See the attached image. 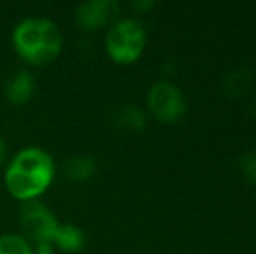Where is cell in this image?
Here are the masks:
<instances>
[{
  "instance_id": "6da1fadb",
  "label": "cell",
  "mask_w": 256,
  "mask_h": 254,
  "mask_svg": "<svg viewBox=\"0 0 256 254\" xmlns=\"http://www.w3.org/2000/svg\"><path fill=\"white\" fill-rule=\"evenodd\" d=\"M54 176V164L48 152L30 146L18 153L6 171L7 190L16 199L32 200L48 190Z\"/></svg>"
},
{
  "instance_id": "7a4b0ae2",
  "label": "cell",
  "mask_w": 256,
  "mask_h": 254,
  "mask_svg": "<svg viewBox=\"0 0 256 254\" xmlns=\"http://www.w3.org/2000/svg\"><path fill=\"white\" fill-rule=\"evenodd\" d=\"M12 44L24 61L32 64H48L60 54L63 38L60 28L51 19L28 17L16 26Z\"/></svg>"
},
{
  "instance_id": "3957f363",
  "label": "cell",
  "mask_w": 256,
  "mask_h": 254,
  "mask_svg": "<svg viewBox=\"0 0 256 254\" xmlns=\"http://www.w3.org/2000/svg\"><path fill=\"white\" fill-rule=\"evenodd\" d=\"M146 31L138 19H120L108 30L106 51L117 63H131L140 58L145 49Z\"/></svg>"
},
{
  "instance_id": "277c9868",
  "label": "cell",
  "mask_w": 256,
  "mask_h": 254,
  "mask_svg": "<svg viewBox=\"0 0 256 254\" xmlns=\"http://www.w3.org/2000/svg\"><path fill=\"white\" fill-rule=\"evenodd\" d=\"M21 227L24 235L37 246H51L58 221L44 204L30 200L21 209Z\"/></svg>"
},
{
  "instance_id": "5b68a950",
  "label": "cell",
  "mask_w": 256,
  "mask_h": 254,
  "mask_svg": "<svg viewBox=\"0 0 256 254\" xmlns=\"http://www.w3.org/2000/svg\"><path fill=\"white\" fill-rule=\"evenodd\" d=\"M148 108L157 119L172 122L185 113L186 101L183 92L171 82H157L148 92Z\"/></svg>"
},
{
  "instance_id": "8992f818",
  "label": "cell",
  "mask_w": 256,
  "mask_h": 254,
  "mask_svg": "<svg viewBox=\"0 0 256 254\" xmlns=\"http://www.w3.org/2000/svg\"><path fill=\"white\" fill-rule=\"evenodd\" d=\"M118 14V3L115 0H91L84 2L75 10V19L88 30H96L110 23Z\"/></svg>"
},
{
  "instance_id": "52a82bcc",
  "label": "cell",
  "mask_w": 256,
  "mask_h": 254,
  "mask_svg": "<svg viewBox=\"0 0 256 254\" xmlns=\"http://www.w3.org/2000/svg\"><path fill=\"white\" fill-rule=\"evenodd\" d=\"M35 89V82L28 71L21 70L16 75H12V78L9 80L6 87V96L10 103L14 105H21V103L28 101L30 96L34 94Z\"/></svg>"
},
{
  "instance_id": "ba28073f",
  "label": "cell",
  "mask_w": 256,
  "mask_h": 254,
  "mask_svg": "<svg viewBox=\"0 0 256 254\" xmlns=\"http://www.w3.org/2000/svg\"><path fill=\"white\" fill-rule=\"evenodd\" d=\"M52 242L60 249L66 253H75L80 251L84 248V234L80 228H77L75 225H58L56 234L52 237Z\"/></svg>"
},
{
  "instance_id": "9c48e42d",
  "label": "cell",
  "mask_w": 256,
  "mask_h": 254,
  "mask_svg": "<svg viewBox=\"0 0 256 254\" xmlns=\"http://www.w3.org/2000/svg\"><path fill=\"white\" fill-rule=\"evenodd\" d=\"M94 169H96V162L92 157L78 155L64 164V176L70 181L82 183V181L89 180L94 174Z\"/></svg>"
},
{
  "instance_id": "30bf717a",
  "label": "cell",
  "mask_w": 256,
  "mask_h": 254,
  "mask_svg": "<svg viewBox=\"0 0 256 254\" xmlns=\"http://www.w3.org/2000/svg\"><path fill=\"white\" fill-rule=\"evenodd\" d=\"M115 120L120 126L134 129V131H140V129L145 127V113L132 105H126L122 108H118L117 113H115Z\"/></svg>"
},
{
  "instance_id": "8fae6325",
  "label": "cell",
  "mask_w": 256,
  "mask_h": 254,
  "mask_svg": "<svg viewBox=\"0 0 256 254\" xmlns=\"http://www.w3.org/2000/svg\"><path fill=\"white\" fill-rule=\"evenodd\" d=\"M0 254H34V251L23 237L7 234L0 237Z\"/></svg>"
},
{
  "instance_id": "7c38bea8",
  "label": "cell",
  "mask_w": 256,
  "mask_h": 254,
  "mask_svg": "<svg viewBox=\"0 0 256 254\" xmlns=\"http://www.w3.org/2000/svg\"><path fill=\"white\" fill-rule=\"evenodd\" d=\"M239 167L242 174L256 185V152H246L239 157Z\"/></svg>"
},
{
  "instance_id": "4fadbf2b",
  "label": "cell",
  "mask_w": 256,
  "mask_h": 254,
  "mask_svg": "<svg viewBox=\"0 0 256 254\" xmlns=\"http://www.w3.org/2000/svg\"><path fill=\"white\" fill-rule=\"evenodd\" d=\"M132 5L136 7V9H150V7L154 5V2L150 0V2H134Z\"/></svg>"
},
{
  "instance_id": "5bb4252c",
  "label": "cell",
  "mask_w": 256,
  "mask_h": 254,
  "mask_svg": "<svg viewBox=\"0 0 256 254\" xmlns=\"http://www.w3.org/2000/svg\"><path fill=\"white\" fill-rule=\"evenodd\" d=\"M4 153H6V143H4V139H0V160L4 159Z\"/></svg>"
},
{
  "instance_id": "9a60e30c",
  "label": "cell",
  "mask_w": 256,
  "mask_h": 254,
  "mask_svg": "<svg viewBox=\"0 0 256 254\" xmlns=\"http://www.w3.org/2000/svg\"><path fill=\"white\" fill-rule=\"evenodd\" d=\"M254 110H256V99H254Z\"/></svg>"
}]
</instances>
